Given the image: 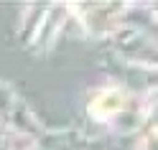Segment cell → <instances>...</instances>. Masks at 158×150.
<instances>
[{
	"instance_id": "obj_1",
	"label": "cell",
	"mask_w": 158,
	"mask_h": 150,
	"mask_svg": "<svg viewBox=\"0 0 158 150\" xmlns=\"http://www.w3.org/2000/svg\"><path fill=\"white\" fill-rule=\"evenodd\" d=\"M120 109H123V94L115 92V89H105V92H100L92 99L89 112L94 117H100V120H107V117H112L115 112H120Z\"/></svg>"
}]
</instances>
